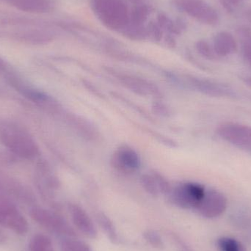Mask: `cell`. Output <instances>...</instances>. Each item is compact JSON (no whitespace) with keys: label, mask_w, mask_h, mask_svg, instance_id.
<instances>
[{"label":"cell","mask_w":251,"mask_h":251,"mask_svg":"<svg viewBox=\"0 0 251 251\" xmlns=\"http://www.w3.org/2000/svg\"><path fill=\"white\" fill-rule=\"evenodd\" d=\"M118 79L124 86L134 94L141 97H158L160 94L158 87L153 82L144 78L139 77L134 75H120L117 76Z\"/></svg>","instance_id":"7c38bea8"},{"label":"cell","mask_w":251,"mask_h":251,"mask_svg":"<svg viewBox=\"0 0 251 251\" xmlns=\"http://www.w3.org/2000/svg\"><path fill=\"white\" fill-rule=\"evenodd\" d=\"M110 163L116 171L125 174H134L140 170L142 165L140 154L127 145L116 149L112 154Z\"/></svg>","instance_id":"30bf717a"},{"label":"cell","mask_w":251,"mask_h":251,"mask_svg":"<svg viewBox=\"0 0 251 251\" xmlns=\"http://www.w3.org/2000/svg\"><path fill=\"white\" fill-rule=\"evenodd\" d=\"M177 7L186 14L206 25L219 23V15L204 0H176Z\"/></svg>","instance_id":"9c48e42d"},{"label":"cell","mask_w":251,"mask_h":251,"mask_svg":"<svg viewBox=\"0 0 251 251\" xmlns=\"http://www.w3.org/2000/svg\"><path fill=\"white\" fill-rule=\"evenodd\" d=\"M6 69V63H4V60L0 57V73L4 72Z\"/></svg>","instance_id":"4dcf8cb0"},{"label":"cell","mask_w":251,"mask_h":251,"mask_svg":"<svg viewBox=\"0 0 251 251\" xmlns=\"http://www.w3.org/2000/svg\"><path fill=\"white\" fill-rule=\"evenodd\" d=\"M1 90L0 89V95H1Z\"/></svg>","instance_id":"d6a6232c"},{"label":"cell","mask_w":251,"mask_h":251,"mask_svg":"<svg viewBox=\"0 0 251 251\" xmlns=\"http://www.w3.org/2000/svg\"><path fill=\"white\" fill-rule=\"evenodd\" d=\"M145 240L152 247L156 249H162L165 247V243L160 234L154 230H148L143 234Z\"/></svg>","instance_id":"484cf974"},{"label":"cell","mask_w":251,"mask_h":251,"mask_svg":"<svg viewBox=\"0 0 251 251\" xmlns=\"http://www.w3.org/2000/svg\"><path fill=\"white\" fill-rule=\"evenodd\" d=\"M140 181L145 191L152 196H168L172 188L168 180L159 173L149 172L143 174Z\"/></svg>","instance_id":"5bb4252c"},{"label":"cell","mask_w":251,"mask_h":251,"mask_svg":"<svg viewBox=\"0 0 251 251\" xmlns=\"http://www.w3.org/2000/svg\"><path fill=\"white\" fill-rule=\"evenodd\" d=\"M0 143L13 156L25 160L36 159L40 154L39 146L32 134L15 122H0Z\"/></svg>","instance_id":"6da1fadb"},{"label":"cell","mask_w":251,"mask_h":251,"mask_svg":"<svg viewBox=\"0 0 251 251\" xmlns=\"http://www.w3.org/2000/svg\"><path fill=\"white\" fill-rule=\"evenodd\" d=\"M97 221L110 241L114 243H119V234L113 221L104 213H100L97 215Z\"/></svg>","instance_id":"d6986e66"},{"label":"cell","mask_w":251,"mask_h":251,"mask_svg":"<svg viewBox=\"0 0 251 251\" xmlns=\"http://www.w3.org/2000/svg\"><path fill=\"white\" fill-rule=\"evenodd\" d=\"M72 122L75 124L76 129L82 133L84 136H87L88 138L95 137L96 130L94 129V127L91 126V124L88 123L86 121L76 116V118H73Z\"/></svg>","instance_id":"d4e9b609"},{"label":"cell","mask_w":251,"mask_h":251,"mask_svg":"<svg viewBox=\"0 0 251 251\" xmlns=\"http://www.w3.org/2000/svg\"><path fill=\"white\" fill-rule=\"evenodd\" d=\"M7 79L9 85L13 89L16 90L28 101L36 104L38 107L53 113H57L61 108L60 104L53 97L31 85L19 76L10 75L7 76Z\"/></svg>","instance_id":"277c9868"},{"label":"cell","mask_w":251,"mask_h":251,"mask_svg":"<svg viewBox=\"0 0 251 251\" xmlns=\"http://www.w3.org/2000/svg\"><path fill=\"white\" fill-rule=\"evenodd\" d=\"M214 51L218 57H227L236 52L237 44L235 38L228 32H221L214 38Z\"/></svg>","instance_id":"2e32d148"},{"label":"cell","mask_w":251,"mask_h":251,"mask_svg":"<svg viewBox=\"0 0 251 251\" xmlns=\"http://www.w3.org/2000/svg\"><path fill=\"white\" fill-rule=\"evenodd\" d=\"M238 35L241 38L243 58L251 69V29L241 27L239 29Z\"/></svg>","instance_id":"ffe728a7"},{"label":"cell","mask_w":251,"mask_h":251,"mask_svg":"<svg viewBox=\"0 0 251 251\" xmlns=\"http://www.w3.org/2000/svg\"><path fill=\"white\" fill-rule=\"evenodd\" d=\"M226 207L227 199L222 193L214 189H206L196 210L203 218H215L221 216Z\"/></svg>","instance_id":"8fae6325"},{"label":"cell","mask_w":251,"mask_h":251,"mask_svg":"<svg viewBox=\"0 0 251 251\" xmlns=\"http://www.w3.org/2000/svg\"><path fill=\"white\" fill-rule=\"evenodd\" d=\"M68 209L75 226L88 238L95 239L97 236V228L86 211L75 203H69Z\"/></svg>","instance_id":"4fadbf2b"},{"label":"cell","mask_w":251,"mask_h":251,"mask_svg":"<svg viewBox=\"0 0 251 251\" xmlns=\"http://www.w3.org/2000/svg\"><path fill=\"white\" fill-rule=\"evenodd\" d=\"M206 188L192 181L180 183L172 187L168 196L173 204L184 209H196L204 195Z\"/></svg>","instance_id":"8992f818"},{"label":"cell","mask_w":251,"mask_h":251,"mask_svg":"<svg viewBox=\"0 0 251 251\" xmlns=\"http://www.w3.org/2000/svg\"><path fill=\"white\" fill-rule=\"evenodd\" d=\"M93 10L101 23L113 30H125L129 25V14L122 0H91Z\"/></svg>","instance_id":"7a4b0ae2"},{"label":"cell","mask_w":251,"mask_h":251,"mask_svg":"<svg viewBox=\"0 0 251 251\" xmlns=\"http://www.w3.org/2000/svg\"><path fill=\"white\" fill-rule=\"evenodd\" d=\"M196 48L199 54L206 60H216L219 58L215 54L212 46L204 40L198 41L196 44Z\"/></svg>","instance_id":"603a6c76"},{"label":"cell","mask_w":251,"mask_h":251,"mask_svg":"<svg viewBox=\"0 0 251 251\" xmlns=\"http://www.w3.org/2000/svg\"><path fill=\"white\" fill-rule=\"evenodd\" d=\"M4 36L30 45H44L53 39V37L48 32L38 29L4 32Z\"/></svg>","instance_id":"9a60e30c"},{"label":"cell","mask_w":251,"mask_h":251,"mask_svg":"<svg viewBox=\"0 0 251 251\" xmlns=\"http://www.w3.org/2000/svg\"><path fill=\"white\" fill-rule=\"evenodd\" d=\"M157 22L158 25L162 28V29H166L171 33L177 34L181 30L178 25H175L166 15H159L158 16Z\"/></svg>","instance_id":"4316f807"},{"label":"cell","mask_w":251,"mask_h":251,"mask_svg":"<svg viewBox=\"0 0 251 251\" xmlns=\"http://www.w3.org/2000/svg\"><path fill=\"white\" fill-rule=\"evenodd\" d=\"M216 133L224 141L251 154V126L229 122L220 125Z\"/></svg>","instance_id":"ba28073f"},{"label":"cell","mask_w":251,"mask_h":251,"mask_svg":"<svg viewBox=\"0 0 251 251\" xmlns=\"http://www.w3.org/2000/svg\"><path fill=\"white\" fill-rule=\"evenodd\" d=\"M10 5L22 11L44 13L50 9V0H4Z\"/></svg>","instance_id":"e0dca14e"},{"label":"cell","mask_w":251,"mask_h":251,"mask_svg":"<svg viewBox=\"0 0 251 251\" xmlns=\"http://www.w3.org/2000/svg\"><path fill=\"white\" fill-rule=\"evenodd\" d=\"M152 108H153L154 113L156 114L159 115V116H168L170 113H171L170 109L164 103H162V101L154 102Z\"/></svg>","instance_id":"f546056e"},{"label":"cell","mask_w":251,"mask_h":251,"mask_svg":"<svg viewBox=\"0 0 251 251\" xmlns=\"http://www.w3.org/2000/svg\"><path fill=\"white\" fill-rule=\"evenodd\" d=\"M148 35H151L156 41H160L162 37V28L157 23L151 24L147 31Z\"/></svg>","instance_id":"83f0119b"},{"label":"cell","mask_w":251,"mask_h":251,"mask_svg":"<svg viewBox=\"0 0 251 251\" xmlns=\"http://www.w3.org/2000/svg\"><path fill=\"white\" fill-rule=\"evenodd\" d=\"M244 0H220L221 5L228 12L234 11Z\"/></svg>","instance_id":"f1b7e54d"},{"label":"cell","mask_w":251,"mask_h":251,"mask_svg":"<svg viewBox=\"0 0 251 251\" xmlns=\"http://www.w3.org/2000/svg\"><path fill=\"white\" fill-rule=\"evenodd\" d=\"M150 10L144 4L137 6L129 14V25L141 26L149 17Z\"/></svg>","instance_id":"44dd1931"},{"label":"cell","mask_w":251,"mask_h":251,"mask_svg":"<svg viewBox=\"0 0 251 251\" xmlns=\"http://www.w3.org/2000/svg\"><path fill=\"white\" fill-rule=\"evenodd\" d=\"M29 251H55L54 245L48 236L37 234L29 240Z\"/></svg>","instance_id":"ac0fdd59"},{"label":"cell","mask_w":251,"mask_h":251,"mask_svg":"<svg viewBox=\"0 0 251 251\" xmlns=\"http://www.w3.org/2000/svg\"><path fill=\"white\" fill-rule=\"evenodd\" d=\"M30 218L47 231L63 237H75L76 231L61 215L54 211L33 206L29 211Z\"/></svg>","instance_id":"5b68a950"},{"label":"cell","mask_w":251,"mask_h":251,"mask_svg":"<svg viewBox=\"0 0 251 251\" xmlns=\"http://www.w3.org/2000/svg\"><path fill=\"white\" fill-rule=\"evenodd\" d=\"M61 251H92L90 246L75 237H64L60 243Z\"/></svg>","instance_id":"7402d4cb"},{"label":"cell","mask_w":251,"mask_h":251,"mask_svg":"<svg viewBox=\"0 0 251 251\" xmlns=\"http://www.w3.org/2000/svg\"><path fill=\"white\" fill-rule=\"evenodd\" d=\"M245 15H246V18L247 19V20L251 23V8L246 10V14Z\"/></svg>","instance_id":"1f68e13d"},{"label":"cell","mask_w":251,"mask_h":251,"mask_svg":"<svg viewBox=\"0 0 251 251\" xmlns=\"http://www.w3.org/2000/svg\"><path fill=\"white\" fill-rule=\"evenodd\" d=\"M219 251H246L237 240L229 237H222L218 241Z\"/></svg>","instance_id":"cb8c5ba5"},{"label":"cell","mask_w":251,"mask_h":251,"mask_svg":"<svg viewBox=\"0 0 251 251\" xmlns=\"http://www.w3.org/2000/svg\"><path fill=\"white\" fill-rule=\"evenodd\" d=\"M0 226L18 235H25L29 231V224L16 203L7 196L0 184Z\"/></svg>","instance_id":"3957f363"},{"label":"cell","mask_w":251,"mask_h":251,"mask_svg":"<svg viewBox=\"0 0 251 251\" xmlns=\"http://www.w3.org/2000/svg\"><path fill=\"white\" fill-rule=\"evenodd\" d=\"M184 84L190 89L208 97L218 98H236L237 97V91L232 87L212 79L186 76Z\"/></svg>","instance_id":"52a82bcc"}]
</instances>
